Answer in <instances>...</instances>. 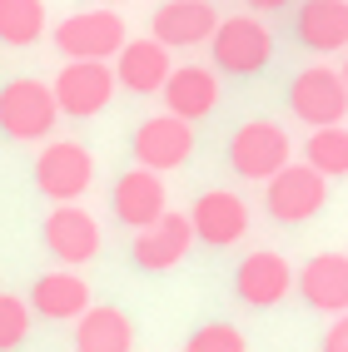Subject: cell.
Returning a JSON list of instances; mask_svg holds the SVG:
<instances>
[{
    "instance_id": "14",
    "label": "cell",
    "mask_w": 348,
    "mask_h": 352,
    "mask_svg": "<svg viewBox=\"0 0 348 352\" xmlns=\"http://www.w3.org/2000/svg\"><path fill=\"white\" fill-rule=\"evenodd\" d=\"M110 208L114 219H120L125 228H150L154 219L170 214V194H165V179L150 174V169H130L114 179V194H110Z\"/></svg>"
},
{
    "instance_id": "9",
    "label": "cell",
    "mask_w": 348,
    "mask_h": 352,
    "mask_svg": "<svg viewBox=\"0 0 348 352\" xmlns=\"http://www.w3.org/2000/svg\"><path fill=\"white\" fill-rule=\"evenodd\" d=\"M134 164L150 174H165V169H179L184 159L194 154V124L174 120V114H154L134 129Z\"/></svg>"
},
{
    "instance_id": "6",
    "label": "cell",
    "mask_w": 348,
    "mask_h": 352,
    "mask_svg": "<svg viewBox=\"0 0 348 352\" xmlns=\"http://www.w3.org/2000/svg\"><path fill=\"white\" fill-rule=\"evenodd\" d=\"M323 204H329V179L314 174L309 164H289V169H278L264 189V208L274 223H309L323 214Z\"/></svg>"
},
{
    "instance_id": "8",
    "label": "cell",
    "mask_w": 348,
    "mask_h": 352,
    "mask_svg": "<svg viewBox=\"0 0 348 352\" xmlns=\"http://www.w3.org/2000/svg\"><path fill=\"white\" fill-rule=\"evenodd\" d=\"M50 95H55L60 114H70V120H95L114 100V69L100 65V60H65Z\"/></svg>"
},
{
    "instance_id": "4",
    "label": "cell",
    "mask_w": 348,
    "mask_h": 352,
    "mask_svg": "<svg viewBox=\"0 0 348 352\" xmlns=\"http://www.w3.org/2000/svg\"><path fill=\"white\" fill-rule=\"evenodd\" d=\"M60 120V104L50 95V85L40 80H10L0 89V134L6 139H20V144H35L55 129Z\"/></svg>"
},
{
    "instance_id": "27",
    "label": "cell",
    "mask_w": 348,
    "mask_h": 352,
    "mask_svg": "<svg viewBox=\"0 0 348 352\" xmlns=\"http://www.w3.org/2000/svg\"><path fill=\"white\" fill-rule=\"evenodd\" d=\"M244 6H249V10H284L289 0H244Z\"/></svg>"
},
{
    "instance_id": "18",
    "label": "cell",
    "mask_w": 348,
    "mask_h": 352,
    "mask_svg": "<svg viewBox=\"0 0 348 352\" xmlns=\"http://www.w3.org/2000/svg\"><path fill=\"white\" fill-rule=\"evenodd\" d=\"M170 69H174V60L159 40H150V35L125 40V50L114 55V85L130 89V95H154V89H165Z\"/></svg>"
},
{
    "instance_id": "13",
    "label": "cell",
    "mask_w": 348,
    "mask_h": 352,
    "mask_svg": "<svg viewBox=\"0 0 348 352\" xmlns=\"http://www.w3.org/2000/svg\"><path fill=\"white\" fill-rule=\"evenodd\" d=\"M190 228H194V239L204 248H229L249 233V204L239 194H229V189H209L190 208Z\"/></svg>"
},
{
    "instance_id": "7",
    "label": "cell",
    "mask_w": 348,
    "mask_h": 352,
    "mask_svg": "<svg viewBox=\"0 0 348 352\" xmlns=\"http://www.w3.org/2000/svg\"><path fill=\"white\" fill-rule=\"evenodd\" d=\"M289 109H294L309 129H334V124H343V114H348L343 75H338V69H329V65L298 69L294 85H289Z\"/></svg>"
},
{
    "instance_id": "2",
    "label": "cell",
    "mask_w": 348,
    "mask_h": 352,
    "mask_svg": "<svg viewBox=\"0 0 348 352\" xmlns=\"http://www.w3.org/2000/svg\"><path fill=\"white\" fill-rule=\"evenodd\" d=\"M229 164H234L239 179L269 184L278 169H289V164H294V144H289L284 124H274V120H249V124H239L234 139H229Z\"/></svg>"
},
{
    "instance_id": "23",
    "label": "cell",
    "mask_w": 348,
    "mask_h": 352,
    "mask_svg": "<svg viewBox=\"0 0 348 352\" xmlns=\"http://www.w3.org/2000/svg\"><path fill=\"white\" fill-rule=\"evenodd\" d=\"M304 164L323 179H348V129H314L309 144H304Z\"/></svg>"
},
{
    "instance_id": "19",
    "label": "cell",
    "mask_w": 348,
    "mask_h": 352,
    "mask_svg": "<svg viewBox=\"0 0 348 352\" xmlns=\"http://www.w3.org/2000/svg\"><path fill=\"white\" fill-rule=\"evenodd\" d=\"M25 302H30V313L50 318V322H80L90 313V283L80 273H40Z\"/></svg>"
},
{
    "instance_id": "10",
    "label": "cell",
    "mask_w": 348,
    "mask_h": 352,
    "mask_svg": "<svg viewBox=\"0 0 348 352\" xmlns=\"http://www.w3.org/2000/svg\"><path fill=\"white\" fill-rule=\"evenodd\" d=\"M289 293H294V268L274 248H254L234 268V298L249 302V308H278Z\"/></svg>"
},
{
    "instance_id": "1",
    "label": "cell",
    "mask_w": 348,
    "mask_h": 352,
    "mask_svg": "<svg viewBox=\"0 0 348 352\" xmlns=\"http://www.w3.org/2000/svg\"><path fill=\"white\" fill-rule=\"evenodd\" d=\"M125 40H130V30H125L120 10H75V15H65L55 25V50L65 60H100V65H110L125 50Z\"/></svg>"
},
{
    "instance_id": "21",
    "label": "cell",
    "mask_w": 348,
    "mask_h": 352,
    "mask_svg": "<svg viewBox=\"0 0 348 352\" xmlns=\"http://www.w3.org/2000/svg\"><path fill=\"white\" fill-rule=\"evenodd\" d=\"M134 347V322L120 308H90L75 322V352H130Z\"/></svg>"
},
{
    "instance_id": "5",
    "label": "cell",
    "mask_w": 348,
    "mask_h": 352,
    "mask_svg": "<svg viewBox=\"0 0 348 352\" xmlns=\"http://www.w3.org/2000/svg\"><path fill=\"white\" fill-rule=\"evenodd\" d=\"M209 55L224 75H259L274 60V35L259 15H229L219 20L214 40H209Z\"/></svg>"
},
{
    "instance_id": "17",
    "label": "cell",
    "mask_w": 348,
    "mask_h": 352,
    "mask_svg": "<svg viewBox=\"0 0 348 352\" xmlns=\"http://www.w3.org/2000/svg\"><path fill=\"white\" fill-rule=\"evenodd\" d=\"M159 95H165V109L174 114V120L199 124L219 104V75H214V69H204V65H174Z\"/></svg>"
},
{
    "instance_id": "16",
    "label": "cell",
    "mask_w": 348,
    "mask_h": 352,
    "mask_svg": "<svg viewBox=\"0 0 348 352\" xmlns=\"http://www.w3.org/2000/svg\"><path fill=\"white\" fill-rule=\"evenodd\" d=\"M294 288L304 293L314 313H348V253H314L294 273Z\"/></svg>"
},
{
    "instance_id": "11",
    "label": "cell",
    "mask_w": 348,
    "mask_h": 352,
    "mask_svg": "<svg viewBox=\"0 0 348 352\" xmlns=\"http://www.w3.org/2000/svg\"><path fill=\"white\" fill-rule=\"evenodd\" d=\"M190 248H194L190 214H165V219H154L150 228L134 233L130 258H134V268H145V273H170V268L184 263V253H190Z\"/></svg>"
},
{
    "instance_id": "12",
    "label": "cell",
    "mask_w": 348,
    "mask_h": 352,
    "mask_svg": "<svg viewBox=\"0 0 348 352\" xmlns=\"http://www.w3.org/2000/svg\"><path fill=\"white\" fill-rule=\"evenodd\" d=\"M219 30V10L209 0H170L150 20V40H159L165 50H190V45H209Z\"/></svg>"
},
{
    "instance_id": "22",
    "label": "cell",
    "mask_w": 348,
    "mask_h": 352,
    "mask_svg": "<svg viewBox=\"0 0 348 352\" xmlns=\"http://www.w3.org/2000/svg\"><path fill=\"white\" fill-rule=\"evenodd\" d=\"M45 35V0H0V45L25 50Z\"/></svg>"
},
{
    "instance_id": "28",
    "label": "cell",
    "mask_w": 348,
    "mask_h": 352,
    "mask_svg": "<svg viewBox=\"0 0 348 352\" xmlns=\"http://www.w3.org/2000/svg\"><path fill=\"white\" fill-rule=\"evenodd\" d=\"M338 75H343V89H348V60H343V69H338Z\"/></svg>"
},
{
    "instance_id": "25",
    "label": "cell",
    "mask_w": 348,
    "mask_h": 352,
    "mask_svg": "<svg viewBox=\"0 0 348 352\" xmlns=\"http://www.w3.org/2000/svg\"><path fill=\"white\" fill-rule=\"evenodd\" d=\"M184 352H249V342H244V333L234 322H204V327L190 333Z\"/></svg>"
},
{
    "instance_id": "3",
    "label": "cell",
    "mask_w": 348,
    "mask_h": 352,
    "mask_svg": "<svg viewBox=\"0 0 348 352\" xmlns=\"http://www.w3.org/2000/svg\"><path fill=\"white\" fill-rule=\"evenodd\" d=\"M95 184V154L75 139H50L35 159V189L50 204H75Z\"/></svg>"
},
{
    "instance_id": "24",
    "label": "cell",
    "mask_w": 348,
    "mask_h": 352,
    "mask_svg": "<svg viewBox=\"0 0 348 352\" xmlns=\"http://www.w3.org/2000/svg\"><path fill=\"white\" fill-rule=\"evenodd\" d=\"M25 338H30V302L0 293V352H15Z\"/></svg>"
},
{
    "instance_id": "20",
    "label": "cell",
    "mask_w": 348,
    "mask_h": 352,
    "mask_svg": "<svg viewBox=\"0 0 348 352\" xmlns=\"http://www.w3.org/2000/svg\"><path fill=\"white\" fill-rule=\"evenodd\" d=\"M294 35L318 55L348 50V0H304L294 15Z\"/></svg>"
},
{
    "instance_id": "26",
    "label": "cell",
    "mask_w": 348,
    "mask_h": 352,
    "mask_svg": "<svg viewBox=\"0 0 348 352\" xmlns=\"http://www.w3.org/2000/svg\"><path fill=\"white\" fill-rule=\"evenodd\" d=\"M323 352H348V313H338L334 327L323 333Z\"/></svg>"
},
{
    "instance_id": "15",
    "label": "cell",
    "mask_w": 348,
    "mask_h": 352,
    "mask_svg": "<svg viewBox=\"0 0 348 352\" xmlns=\"http://www.w3.org/2000/svg\"><path fill=\"white\" fill-rule=\"evenodd\" d=\"M40 233H45V248H50L65 268H80V263H90V258L100 253V223L75 204L50 208V219H45Z\"/></svg>"
}]
</instances>
